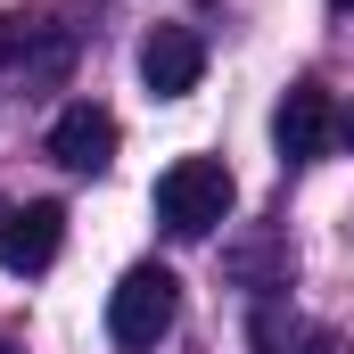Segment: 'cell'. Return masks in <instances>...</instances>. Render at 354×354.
<instances>
[{"instance_id":"cell-1","label":"cell","mask_w":354,"mask_h":354,"mask_svg":"<svg viewBox=\"0 0 354 354\" xmlns=\"http://www.w3.org/2000/svg\"><path fill=\"white\" fill-rule=\"evenodd\" d=\"M231 165L223 157H174L165 174H157V223L174 231V239H206L223 214H231Z\"/></svg>"},{"instance_id":"cell-3","label":"cell","mask_w":354,"mask_h":354,"mask_svg":"<svg viewBox=\"0 0 354 354\" xmlns=\"http://www.w3.org/2000/svg\"><path fill=\"white\" fill-rule=\"evenodd\" d=\"M66 248V206L58 198H33L17 214H0V264L8 272H50Z\"/></svg>"},{"instance_id":"cell-5","label":"cell","mask_w":354,"mask_h":354,"mask_svg":"<svg viewBox=\"0 0 354 354\" xmlns=\"http://www.w3.org/2000/svg\"><path fill=\"white\" fill-rule=\"evenodd\" d=\"M330 132H338V115H330V91H322V83L280 91V107H272V140H280V157H288V165L322 157V149H330Z\"/></svg>"},{"instance_id":"cell-9","label":"cell","mask_w":354,"mask_h":354,"mask_svg":"<svg viewBox=\"0 0 354 354\" xmlns=\"http://www.w3.org/2000/svg\"><path fill=\"white\" fill-rule=\"evenodd\" d=\"M0 354H25V346H17V338H0Z\"/></svg>"},{"instance_id":"cell-6","label":"cell","mask_w":354,"mask_h":354,"mask_svg":"<svg viewBox=\"0 0 354 354\" xmlns=\"http://www.w3.org/2000/svg\"><path fill=\"white\" fill-rule=\"evenodd\" d=\"M50 157L66 165V174H107L115 165V115L107 107H66L58 124H50Z\"/></svg>"},{"instance_id":"cell-2","label":"cell","mask_w":354,"mask_h":354,"mask_svg":"<svg viewBox=\"0 0 354 354\" xmlns=\"http://www.w3.org/2000/svg\"><path fill=\"white\" fill-rule=\"evenodd\" d=\"M174 313H181V280L165 264H132L115 288H107V338L124 354H149L165 330H174Z\"/></svg>"},{"instance_id":"cell-8","label":"cell","mask_w":354,"mask_h":354,"mask_svg":"<svg viewBox=\"0 0 354 354\" xmlns=\"http://www.w3.org/2000/svg\"><path fill=\"white\" fill-rule=\"evenodd\" d=\"M338 132H346V149H354V107H346V124H338Z\"/></svg>"},{"instance_id":"cell-7","label":"cell","mask_w":354,"mask_h":354,"mask_svg":"<svg viewBox=\"0 0 354 354\" xmlns=\"http://www.w3.org/2000/svg\"><path fill=\"white\" fill-rule=\"evenodd\" d=\"M25 41H33V25H25V17H0V66H17Z\"/></svg>"},{"instance_id":"cell-4","label":"cell","mask_w":354,"mask_h":354,"mask_svg":"<svg viewBox=\"0 0 354 354\" xmlns=\"http://www.w3.org/2000/svg\"><path fill=\"white\" fill-rule=\"evenodd\" d=\"M206 75V41L189 33V25H157L149 41H140V83L157 91V99H189Z\"/></svg>"},{"instance_id":"cell-10","label":"cell","mask_w":354,"mask_h":354,"mask_svg":"<svg viewBox=\"0 0 354 354\" xmlns=\"http://www.w3.org/2000/svg\"><path fill=\"white\" fill-rule=\"evenodd\" d=\"M330 8H354V0H330Z\"/></svg>"}]
</instances>
